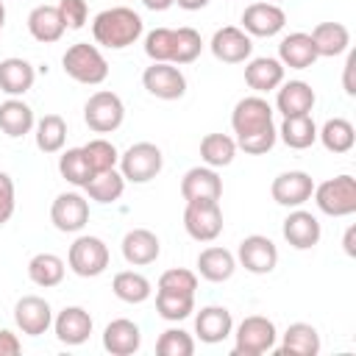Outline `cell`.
Listing matches in <instances>:
<instances>
[{
  "instance_id": "obj_1",
  "label": "cell",
  "mask_w": 356,
  "mask_h": 356,
  "mask_svg": "<svg viewBox=\"0 0 356 356\" xmlns=\"http://www.w3.org/2000/svg\"><path fill=\"white\" fill-rule=\"evenodd\" d=\"M231 128L236 134V147L250 156H261V153L273 150V145L278 139V128L273 122V106L261 95L242 97L234 106Z\"/></svg>"
},
{
  "instance_id": "obj_2",
  "label": "cell",
  "mask_w": 356,
  "mask_h": 356,
  "mask_svg": "<svg viewBox=\"0 0 356 356\" xmlns=\"http://www.w3.org/2000/svg\"><path fill=\"white\" fill-rule=\"evenodd\" d=\"M142 31H145L142 17H139L134 8H125V6L106 8V11H100V14L92 19L95 44H103V47H108V50L131 47L134 42H139Z\"/></svg>"
},
{
  "instance_id": "obj_3",
  "label": "cell",
  "mask_w": 356,
  "mask_h": 356,
  "mask_svg": "<svg viewBox=\"0 0 356 356\" xmlns=\"http://www.w3.org/2000/svg\"><path fill=\"white\" fill-rule=\"evenodd\" d=\"M61 67L64 72L78 81V83H86V86H97L108 78V61L106 56L100 53L97 44H89V42H75L67 47V53L61 56Z\"/></svg>"
},
{
  "instance_id": "obj_4",
  "label": "cell",
  "mask_w": 356,
  "mask_h": 356,
  "mask_svg": "<svg viewBox=\"0 0 356 356\" xmlns=\"http://www.w3.org/2000/svg\"><path fill=\"white\" fill-rule=\"evenodd\" d=\"M314 203L328 217H350L356 211V178L342 172L314 186Z\"/></svg>"
},
{
  "instance_id": "obj_5",
  "label": "cell",
  "mask_w": 356,
  "mask_h": 356,
  "mask_svg": "<svg viewBox=\"0 0 356 356\" xmlns=\"http://www.w3.org/2000/svg\"><path fill=\"white\" fill-rule=\"evenodd\" d=\"M111 261V253H108V245L100 239V236H92V234H83V236H75V242L70 245V253H67V264L75 275L81 278H97L106 273Z\"/></svg>"
},
{
  "instance_id": "obj_6",
  "label": "cell",
  "mask_w": 356,
  "mask_h": 356,
  "mask_svg": "<svg viewBox=\"0 0 356 356\" xmlns=\"http://www.w3.org/2000/svg\"><path fill=\"white\" fill-rule=\"evenodd\" d=\"M234 334V353L236 356H261L267 350L275 348V339H278V331H275V323L261 317V314H250L245 317Z\"/></svg>"
},
{
  "instance_id": "obj_7",
  "label": "cell",
  "mask_w": 356,
  "mask_h": 356,
  "mask_svg": "<svg viewBox=\"0 0 356 356\" xmlns=\"http://www.w3.org/2000/svg\"><path fill=\"white\" fill-rule=\"evenodd\" d=\"M117 164H120V172H122L125 181H131V184H147V181H153L161 172L164 156H161L159 145H153V142H136L125 153H120V161Z\"/></svg>"
},
{
  "instance_id": "obj_8",
  "label": "cell",
  "mask_w": 356,
  "mask_h": 356,
  "mask_svg": "<svg viewBox=\"0 0 356 356\" xmlns=\"http://www.w3.org/2000/svg\"><path fill=\"white\" fill-rule=\"evenodd\" d=\"M83 120L89 125V131L95 134H111L122 125L125 120V106L120 100L117 92H108V89H100L95 92L86 106H83Z\"/></svg>"
},
{
  "instance_id": "obj_9",
  "label": "cell",
  "mask_w": 356,
  "mask_h": 356,
  "mask_svg": "<svg viewBox=\"0 0 356 356\" xmlns=\"http://www.w3.org/2000/svg\"><path fill=\"white\" fill-rule=\"evenodd\" d=\"M184 228L195 242H214L222 234L220 200H189L184 209Z\"/></svg>"
},
{
  "instance_id": "obj_10",
  "label": "cell",
  "mask_w": 356,
  "mask_h": 356,
  "mask_svg": "<svg viewBox=\"0 0 356 356\" xmlns=\"http://www.w3.org/2000/svg\"><path fill=\"white\" fill-rule=\"evenodd\" d=\"M142 86L153 97H159V100H178L186 92V78H184V72L175 64H170V61H153L142 72Z\"/></svg>"
},
{
  "instance_id": "obj_11",
  "label": "cell",
  "mask_w": 356,
  "mask_h": 356,
  "mask_svg": "<svg viewBox=\"0 0 356 356\" xmlns=\"http://www.w3.org/2000/svg\"><path fill=\"white\" fill-rule=\"evenodd\" d=\"M236 261L253 273V275H267L275 270L278 264V248L270 236L264 234H250L239 242V250H236Z\"/></svg>"
},
{
  "instance_id": "obj_12",
  "label": "cell",
  "mask_w": 356,
  "mask_h": 356,
  "mask_svg": "<svg viewBox=\"0 0 356 356\" xmlns=\"http://www.w3.org/2000/svg\"><path fill=\"white\" fill-rule=\"evenodd\" d=\"M209 50L217 61L222 64H242L250 58L253 53V39L236 28V25H225V28H217L211 42H209Z\"/></svg>"
},
{
  "instance_id": "obj_13",
  "label": "cell",
  "mask_w": 356,
  "mask_h": 356,
  "mask_svg": "<svg viewBox=\"0 0 356 356\" xmlns=\"http://www.w3.org/2000/svg\"><path fill=\"white\" fill-rule=\"evenodd\" d=\"M50 222L61 234H78L89 222V200L78 192H61L50 206Z\"/></svg>"
},
{
  "instance_id": "obj_14",
  "label": "cell",
  "mask_w": 356,
  "mask_h": 356,
  "mask_svg": "<svg viewBox=\"0 0 356 356\" xmlns=\"http://www.w3.org/2000/svg\"><path fill=\"white\" fill-rule=\"evenodd\" d=\"M314 192V181L309 172L303 170H289V172H281L273 178V186H270V195L278 206H286V209H298L303 206Z\"/></svg>"
},
{
  "instance_id": "obj_15",
  "label": "cell",
  "mask_w": 356,
  "mask_h": 356,
  "mask_svg": "<svg viewBox=\"0 0 356 356\" xmlns=\"http://www.w3.org/2000/svg\"><path fill=\"white\" fill-rule=\"evenodd\" d=\"M14 323L28 337H42L53 325V309L39 295H25L14 306Z\"/></svg>"
},
{
  "instance_id": "obj_16",
  "label": "cell",
  "mask_w": 356,
  "mask_h": 356,
  "mask_svg": "<svg viewBox=\"0 0 356 356\" xmlns=\"http://www.w3.org/2000/svg\"><path fill=\"white\" fill-rule=\"evenodd\" d=\"M286 25V14L275 3H250L242 11V31L248 36H275Z\"/></svg>"
},
{
  "instance_id": "obj_17",
  "label": "cell",
  "mask_w": 356,
  "mask_h": 356,
  "mask_svg": "<svg viewBox=\"0 0 356 356\" xmlns=\"http://www.w3.org/2000/svg\"><path fill=\"white\" fill-rule=\"evenodd\" d=\"M53 331L61 345H70V348L83 345L92 334V314L83 306H64L53 317Z\"/></svg>"
},
{
  "instance_id": "obj_18",
  "label": "cell",
  "mask_w": 356,
  "mask_h": 356,
  "mask_svg": "<svg viewBox=\"0 0 356 356\" xmlns=\"http://www.w3.org/2000/svg\"><path fill=\"white\" fill-rule=\"evenodd\" d=\"M181 197L189 200H220L222 197V178L214 167H192L181 178Z\"/></svg>"
},
{
  "instance_id": "obj_19",
  "label": "cell",
  "mask_w": 356,
  "mask_h": 356,
  "mask_svg": "<svg viewBox=\"0 0 356 356\" xmlns=\"http://www.w3.org/2000/svg\"><path fill=\"white\" fill-rule=\"evenodd\" d=\"M320 234H323L320 220H317L312 211H303L300 206H298L295 211H289L286 220H284V239H286L295 250H309V248H314V245L320 242Z\"/></svg>"
},
{
  "instance_id": "obj_20",
  "label": "cell",
  "mask_w": 356,
  "mask_h": 356,
  "mask_svg": "<svg viewBox=\"0 0 356 356\" xmlns=\"http://www.w3.org/2000/svg\"><path fill=\"white\" fill-rule=\"evenodd\" d=\"M234 331V317L225 306H203L195 317V334L206 345H217L228 339Z\"/></svg>"
},
{
  "instance_id": "obj_21",
  "label": "cell",
  "mask_w": 356,
  "mask_h": 356,
  "mask_svg": "<svg viewBox=\"0 0 356 356\" xmlns=\"http://www.w3.org/2000/svg\"><path fill=\"white\" fill-rule=\"evenodd\" d=\"M122 259L134 267H145V264H153L161 253V242L153 231L147 228H131L125 236H122Z\"/></svg>"
},
{
  "instance_id": "obj_22",
  "label": "cell",
  "mask_w": 356,
  "mask_h": 356,
  "mask_svg": "<svg viewBox=\"0 0 356 356\" xmlns=\"http://www.w3.org/2000/svg\"><path fill=\"white\" fill-rule=\"evenodd\" d=\"M139 345H142V331L134 320L120 317L103 328V348L111 356H131L139 350Z\"/></svg>"
},
{
  "instance_id": "obj_23",
  "label": "cell",
  "mask_w": 356,
  "mask_h": 356,
  "mask_svg": "<svg viewBox=\"0 0 356 356\" xmlns=\"http://www.w3.org/2000/svg\"><path fill=\"white\" fill-rule=\"evenodd\" d=\"M317 50H314V42L309 33L303 31H295V33H286L278 44V61L289 70H309L314 61H317Z\"/></svg>"
},
{
  "instance_id": "obj_24",
  "label": "cell",
  "mask_w": 356,
  "mask_h": 356,
  "mask_svg": "<svg viewBox=\"0 0 356 356\" xmlns=\"http://www.w3.org/2000/svg\"><path fill=\"white\" fill-rule=\"evenodd\" d=\"M245 83L256 92V95H264V92H273L284 83V64L278 58H270V56H259V58H250L245 64Z\"/></svg>"
},
{
  "instance_id": "obj_25",
  "label": "cell",
  "mask_w": 356,
  "mask_h": 356,
  "mask_svg": "<svg viewBox=\"0 0 356 356\" xmlns=\"http://www.w3.org/2000/svg\"><path fill=\"white\" fill-rule=\"evenodd\" d=\"M314 103H317V95H314V89H312L306 81H286V83L278 86L275 108H278L284 117L312 114Z\"/></svg>"
},
{
  "instance_id": "obj_26",
  "label": "cell",
  "mask_w": 356,
  "mask_h": 356,
  "mask_svg": "<svg viewBox=\"0 0 356 356\" xmlns=\"http://www.w3.org/2000/svg\"><path fill=\"white\" fill-rule=\"evenodd\" d=\"M36 81V70L25 61V58H3L0 61V92H6L8 97H19L25 92L33 89Z\"/></svg>"
},
{
  "instance_id": "obj_27",
  "label": "cell",
  "mask_w": 356,
  "mask_h": 356,
  "mask_svg": "<svg viewBox=\"0 0 356 356\" xmlns=\"http://www.w3.org/2000/svg\"><path fill=\"white\" fill-rule=\"evenodd\" d=\"M67 25L58 14V6H36L31 14H28V33L42 42V44H53L64 36Z\"/></svg>"
},
{
  "instance_id": "obj_28",
  "label": "cell",
  "mask_w": 356,
  "mask_h": 356,
  "mask_svg": "<svg viewBox=\"0 0 356 356\" xmlns=\"http://www.w3.org/2000/svg\"><path fill=\"white\" fill-rule=\"evenodd\" d=\"M234 270H236V256L220 245H211L197 253V273H200V278H206L211 284L228 281L234 275Z\"/></svg>"
},
{
  "instance_id": "obj_29",
  "label": "cell",
  "mask_w": 356,
  "mask_h": 356,
  "mask_svg": "<svg viewBox=\"0 0 356 356\" xmlns=\"http://www.w3.org/2000/svg\"><path fill=\"white\" fill-rule=\"evenodd\" d=\"M36 125V117H33V108L19 100V97H8L0 103V131L11 139H19L25 134H31Z\"/></svg>"
},
{
  "instance_id": "obj_30",
  "label": "cell",
  "mask_w": 356,
  "mask_h": 356,
  "mask_svg": "<svg viewBox=\"0 0 356 356\" xmlns=\"http://www.w3.org/2000/svg\"><path fill=\"white\" fill-rule=\"evenodd\" d=\"M309 36L314 42L317 56H323V58L342 56L350 47V31L342 22H320V25H314V31Z\"/></svg>"
},
{
  "instance_id": "obj_31",
  "label": "cell",
  "mask_w": 356,
  "mask_h": 356,
  "mask_svg": "<svg viewBox=\"0 0 356 356\" xmlns=\"http://www.w3.org/2000/svg\"><path fill=\"white\" fill-rule=\"evenodd\" d=\"M278 353H289V356H317L320 353V334L312 323H292L284 331L281 348Z\"/></svg>"
},
{
  "instance_id": "obj_32",
  "label": "cell",
  "mask_w": 356,
  "mask_h": 356,
  "mask_svg": "<svg viewBox=\"0 0 356 356\" xmlns=\"http://www.w3.org/2000/svg\"><path fill=\"white\" fill-rule=\"evenodd\" d=\"M278 136L286 147L292 150H306L317 142V125L312 120V114H298V117H284V122L278 125Z\"/></svg>"
},
{
  "instance_id": "obj_33",
  "label": "cell",
  "mask_w": 356,
  "mask_h": 356,
  "mask_svg": "<svg viewBox=\"0 0 356 356\" xmlns=\"http://www.w3.org/2000/svg\"><path fill=\"white\" fill-rule=\"evenodd\" d=\"M317 139L323 142V147L328 153H348L356 145V131H353L350 120L331 117L323 122V128H317Z\"/></svg>"
},
{
  "instance_id": "obj_34",
  "label": "cell",
  "mask_w": 356,
  "mask_h": 356,
  "mask_svg": "<svg viewBox=\"0 0 356 356\" xmlns=\"http://www.w3.org/2000/svg\"><path fill=\"white\" fill-rule=\"evenodd\" d=\"M236 139L228 134H206L200 139V159L206 167H228L236 156Z\"/></svg>"
},
{
  "instance_id": "obj_35",
  "label": "cell",
  "mask_w": 356,
  "mask_h": 356,
  "mask_svg": "<svg viewBox=\"0 0 356 356\" xmlns=\"http://www.w3.org/2000/svg\"><path fill=\"white\" fill-rule=\"evenodd\" d=\"M28 278L42 289L58 286L64 281V259L56 253H36L28 261Z\"/></svg>"
},
{
  "instance_id": "obj_36",
  "label": "cell",
  "mask_w": 356,
  "mask_h": 356,
  "mask_svg": "<svg viewBox=\"0 0 356 356\" xmlns=\"http://www.w3.org/2000/svg\"><path fill=\"white\" fill-rule=\"evenodd\" d=\"M33 136H36V147L42 153H58L67 142V122L61 114H44L42 120H36L33 125Z\"/></svg>"
},
{
  "instance_id": "obj_37",
  "label": "cell",
  "mask_w": 356,
  "mask_h": 356,
  "mask_svg": "<svg viewBox=\"0 0 356 356\" xmlns=\"http://www.w3.org/2000/svg\"><path fill=\"white\" fill-rule=\"evenodd\" d=\"M83 189H86V195H89L95 203H103V206H106V203H114V200L122 197V192H125V178H122V172L114 167V170H106V172H95Z\"/></svg>"
},
{
  "instance_id": "obj_38",
  "label": "cell",
  "mask_w": 356,
  "mask_h": 356,
  "mask_svg": "<svg viewBox=\"0 0 356 356\" xmlns=\"http://www.w3.org/2000/svg\"><path fill=\"white\" fill-rule=\"evenodd\" d=\"M111 292H114L122 303H145V300L150 298L153 286H150V281H147L142 273H136V270H122V273L114 275Z\"/></svg>"
},
{
  "instance_id": "obj_39",
  "label": "cell",
  "mask_w": 356,
  "mask_h": 356,
  "mask_svg": "<svg viewBox=\"0 0 356 356\" xmlns=\"http://www.w3.org/2000/svg\"><path fill=\"white\" fill-rule=\"evenodd\" d=\"M58 172H61V178H64L67 184L81 186V189H83V186L89 184V178L95 175L92 167L86 164V156H83L81 147H70V150L61 153V159H58Z\"/></svg>"
},
{
  "instance_id": "obj_40",
  "label": "cell",
  "mask_w": 356,
  "mask_h": 356,
  "mask_svg": "<svg viewBox=\"0 0 356 356\" xmlns=\"http://www.w3.org/2000/svg\"><path fill=\"white\" fill-rule=\"evenodd\" d=\"M156 312H159V317H164L170 323L186 320L195 312V295H178V292L156 289Z\"/></svg>"
},
{
  "instance_id": "obj_41",
  "label": "cell",
  "mask_w": 356,
  "mask_h": 356,
  "mask_svg": "<svg viewBox=\"0 0 356 356\" xmlns=\"http://www.w3.org/2000/svg\"><path fill=\"white\" fill-rule=\"evenodd\" d=\"M83 156H86V164L92 167V172H106V170H114L117 161H120V150L114 147V142L97 136V139H89L83 147Z\"/></svg>"
},
{
  "instance_id": "obj_42",
  "label": "cell",
  "mask_w": 356,
  "mask_h": 356,
  "mask_svg": "<svg viewBox=\"0 0 356 356\" xmlns=\"http://www.w3.org/2000/svg\"><path fill=\"white\" fill-rule=\"evenodd\" d=\"M203 50V39L195 28L184 25V28H175V47H172V64L181 67V64H192Z\"/></svg>"
},
{
  "instance_id": "obj_43",
  "label": "cell",
  "mask_w": 356,
  "mask_h": 356,
  "mask_svg": "<svg viewBox=\"0 0 356 356\" xmlns=\"http://www.w3.org/2000/svg\"><path fill=\"white\" fill-rule=\"evenodd\" d=\"M156 353L159 356H192L195 353V339L184 328H167L156 339Z\"/></svg>"
},
{
  "instance_id": "obj_44",
  "label": "cell",
  "mask_w": 356,
  "mask_h": 356,
  "mask_svg": "<svg viewBox=\"0 0 356 356\" xmlns=\"http://www.w3.org/2000/svg\"><path fill=\"white\" fill-rule=\"evenodd\" d=\"M172 47H175V28H153L145 36V53L150 61L172 64Z\"/></svg>"
},
{
  "instance_id": "obj_45",
  "label": "cell",
  "mask_w": 356,
  "mask_h": 356,
  "mask_svg": "<svg viewBox=\"0 0 356 356\" xmlns=\"http://www.w3.org/2000/svg\"><path fill=\"white\" fill-rule=\"evenodd\" d=\"M159 289H161V292H178V295H195V289H197V275H195L192 270H184V267L164 270L161 278H159Z\"/></svg>"
},
{
  "instance_id": "obj_46",
  "label": "cell",
  "mask_w": 356,
  "mask_h": 356,
  "mask_svg": "<svg viewBox=\"0 0 356 356\" xmlns=\"http://www.w3.org/2000/svg\"><path fill=\"white\" fill-rule=\"evenodd\" d=\"M58 14L67 28L78 31L89 19V6H86V0H58Z\"/></svg>"
},
{
  "instance_id": "obj_47",
  "label": "cell",
  "mask_w": 356,
  "mask_h": 356,
  "mask_svg": "<svg viewBox=\"0 0 356 356\" xmlns=\"http://www.w3.org/2000/svg\"><path fill=\"white\" fill-rule=\"evenodd\" d=\"M17 209V195H14V181L8 172L0 170V225H6L11 220Z\"/></svg>"
},
{
  "instance_id": "obj_48",
  "label": "cell",
  "mask_w": 356,
  "mask_h": 356,
  "mask_svg": "<svg viewBox=\"0 0 356 356\" xmlns=\"http://www.w3.org/2000/svg\"><path fill=\"white\" fill-rule=\"evenodd\" d=\"M19 350H22V342L17 339V334L0 328V356H14V353H19Z\"/></svg>"
},
{
  "instance_id": "obj_49",
  "label": "cell",
  "mask_w": 356,
  "mask_h": 356,
  "mask_svg": "<svg viewBox=\"0 0 356 356\" xmlns=\"http://www.w3.org/2000/svg\"><path fill=\"white\" fill-rule=\"evenodd\" d=\"M353 67H356V53H348V61H345V75H342V89L345 95H356V83H353Z\"/></svg>"
},
{
  "instance_id": "obj_50",
  "label": "cell",
  "mask_w": 356,
  "mask_h": 356,
  "mask_svg": "<svg viewBox=\"0 0 356 356\" xmlns=\"http://www.w3.org/2000/svg\"><path fill=\"white\" fill-rule=\"evenodd\" d=\"M353 239H356V225H350V228L345 231V239H342V248H345L348 256H356V245H353Z\"/></svg>"
},
{
  "instance_id": "obj_51",
  "label": "cell",
  "mask_w": 356,
  "mask_h": 356,
  "mask_svg": "<svg viewBox=\"0 0 356 356\" xmlns=\"http://www.w3.org/2000/svg\"><path fill=\"white\" fill-rule=\"evenodd\" d=\"M142 6L150 11H167L170 6H175V0H142Z\"/></svg>"
},
{
  "instance_id": "obj_52",
  "label": "cell",
  "mask_w": 356,
  "mask_h": 356,
  "mask_svg": "<svg viewBox=\"0 0 356 356\" xmlns=\"http://www.w3.org/2000/svg\"><path fill=\"white\" fill-rule=\"evenodd\" d=\"M181 8H186V11H200V8H206L209 6V0H175Z\"/></svg>"
},
{
  "instance_id": "obj_53",
  "label": "cell",
  "mask_w": 356,
  "mask_h": 356,
  "mask_svg": "<svg viewBox=\"0 0 356 356\" xmlns=\"http://www.w3.org/2000/svg\"><path fill=\"white\" fill-rule=\"evenodd\" d=\"M3 25H6V6H3V0H0V31H3Z\"/></svg>"
}]
</instances>
